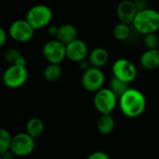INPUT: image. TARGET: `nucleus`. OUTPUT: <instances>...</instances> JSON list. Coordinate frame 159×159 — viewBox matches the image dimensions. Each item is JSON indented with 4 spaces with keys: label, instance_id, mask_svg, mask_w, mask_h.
I'll return each instance as SVG.
<instances>
[{
    "label": "nucleus",
    "instance_id": "393cba45",
    "mask_svg": "<svg viewBox=\"0 0 159 159\" xmlns=\"http://www.w3.org/2000/svg\"><path fill=\"white\" fill-rule=\"evenodd\" d=\"M7 35H8V33H7V31L4 29V28H0V46L3 47L7 40Z\"/></svg>",
    "mask_w": 159,
    "mask_h": 159
},
{
    "label": "nucleus",
    "instance_id": "39448f33",
    "mask_svg": "<svg viewBox=\"0 0 159 159\" xmlns=\"http://www.w3.org/2000/svg\"><path fill=\"white\" fill-rule=\"evenodd\" d=\"M28 75L26 65L12 64L4 72L3 83L9 89H19L26 83Z\"/></svg>",
    "mask_w": 159,
    "mask_h": 159
},
{
    "label": "nucleus",
    "instance_id": "b1692460",
    "mask_svg": "<svg viewBox=\"0 0 159 159\" xmlns=\"http://www.w3.org/2000/svg\"><path fill=\"white\" fill-rule=\"evenodd\" d=\"M87 159H110L109 156L102 151H97V152H93L91 153Z\"/></svg>",
    "mask_w": 159,
    "mask_h": 159
},
{
    "label": "nucleus",
    "instance_id": "aec40b11",
    "mask_svg": "<svg viewBox=\"0 0 159 159\" xmlns=\"http://www.w3.org/2000/svg\"><path fill=\"white\" fill-rule=\"evenodd\" d=\"M113 34L115 38L118 41H126L130 37L131 30L130 25L123 22H118L113 30Z\"/></svg>",
    "mask_w": 159,
    "mask_h": 159
},
{
    "label": "nucleus",
    "instance_id": "5701e85b",
    "mask_svg": "<svg viewBox=\"0 0 159 159\" xmlns=\"http://www.w3.org/2000/svg\"><path fill=\"white\" fill-rule=\"evenodd\" d=\"M143 44L146 49H155L158 48L159 37L157 33L148 34L143 35Z\"/></svg>",
    "mask_w": 159,
    "mask_h": 159
},
{
    "label": "nucleus",
    "instance_id": "6e6552de",
    "mask_svg": "<svg viewBox=\"0 0 159 159\" xmlns=\"http://www.w3.org/2000/svg\"><path fill=\"white\" fill-rule=\"evenodd\" d=\"M105 76L101 68L90 66L84 71L81 78L83 88L89 92H97L103 88Z\"/></svg>",
    "mask_w": 159,
    "mask_h": 159
},
{
    "label": "nucleus",
    "instance_id": "2eb2a0df",
    "mask_svg": "<svg viewBox=\"0 0 159 159\" xmlns=\"http://www.w3.org/2000/svg\"><path fill=\"white\" fill-rule=\"evenodd\" d=\"M88 61L90 66L102 68L107 64L109 61V53L104 48H95L89 52L88 56Z\"/></svg>",
    "mask_w": 159,
    "mask_h": 159
},
{
    "label": "nucleus",
    "instance_id": "423d86ee",
    "mask_svg": "<svg viewBox=\"0 0 159 159\" xmlns=\"http://www.w3.org/2000/svg\"><path fill=\"white\" fill-rule=\"evenodd\" d=\"M34 28L28 22L26 19L14 20L7 30L8 36L19 43H25L31 40L34 34Z\"/></svg>",
    "mask_w": 159,
    "mask_h": 159
},
{
    "label": "nucleus",
    "instance_id": "0eeeda50",
    "mask_svg": "<svg viewBox=\"0 0 159 159\" xmlns=\"http://www.w3.org/2000/svg\"><path fill=\"white\" fill-rule=\"evenodd\" d=\"M112 73L113 76L129 84L134 81L138 75V71L134 63L126 58H120L114 61Z\"/></svg>",
    "mask_w": 159,
    "mask_h": 159
},
{
    "label": "nucleus",
    "instance_id": "f03ea898",
    "mask_svg": "<svg viewBox=\"0 0 159 159\" xmlns=\"http://www.w3.org/2000/svg\"><path fill=\"white\" fill-rule=\"evenodd\" d=\"M132 26L138 34L143 35L157 33L159 30V11L151 7L139 10Z\"/></svg>",
    "mask_w": 159,
    "mask_h": 159
},
{
    "label": "nucleus",
    "instance_id": "f257e3e1",
    "mask_svg": "<svg viewBox=\"0 0 159 159\" xmlns=\"http://www.w3.org/2000/svg\"><path fill=\"white\" fill-rule=\"evenodd\" d=\"M119 107L123 115L129 118L141 116L146 108V99L142 91L129 88L121 97H119Z\"/></svg>",
    "mask_w": 159,
    "mask_h": 159
},
{
    "label": "nucleus",
    "instance_id": "ddd939ff",
    "mask_svg": "<svg viewBox=\"0 0 159 159\" xmlns=\"http://www.w3.org/2000/svg\"><path fill=\"white\" fill-rule=\"evenodd\" d=\"M140 63L142 67L148 71L156 70L159 67V49H146L141 55Z\"/></svg>",
    "mask_w": 159,
    "mask_h": 159
},
{
    "label": "nucleus",
    "instance_id": "4be33fe9",
    "mask_svg": "<svg viewBox=\"0 0 159 159\" xmlns=\"http://www.w3.org/2000/svg\"><path fill=\"white\" fill-rule=\"evenodd\" d=\"M13 136L5 129H0V155L10 150Z\"/></svg>",
    "mask_w": 159,
    "mask_h": 159
},
{
    "label": "nucleus",
    "instance_id": "20e7f679",
    "mask_svg": "<svg viewBox=\"0 0 159 159\" xmlns=\"http://www.w3.org/2000/svg\"><path fill=\"white\" fill-rule=\"evenodd\" d=\"M118 99L119 98L109 88H102L95 92L93 104L101 115H109L116 109Z\"/></svg>",
    "mask_w": 159,
    "mask_h": 159
},
{
    "label": "nucleus",
    "instance_id": "9b49d317",
    "mask_svg": "<svg viewBox=\"0 0 159 159\" xmlns=\"http://www.w3.org/2000/svg\"><path fill=\"white\" fill-rule=\"evenodd\" d=\"M138 11V7L133 0H122L117 5L116 16L119 22L130 25L132 24Z\"/></svg>",
    "mask_w": 159,
    "mask_h": 159
},
{
    "label": "nucleus",
    "instance_id": "f3484780",
    "mask_svg": "<svg viewBox=\"0 0 159 159\" xmlns=\"http://www.w3.org/2000/svg\"><path fill=\"white\" fill-rule=\"evenodd\" d=\"M45 130L44 122L37 117H33L28 120L25 127V132H27L34 139L39 138Z\"/></svg>",
    "mask_w": 159,
    "mask_h": 159
},
{
    "label": "nucleus",
    "instance_id": "f8f14e48",
    "mask_svg": "<svg viewBox=\"0 0 159 159\" xmlns=\"http://www.w3.org/2000/svg\"><path fill=\"white\" fill-rule=\"evenodd\" d=\"M88 53L89 51L86 43L78 38L66 45V58L70 61L81 62L89 56Z\"/></svg>",
    "mask_w": 159,
    "mask_h": 159
},
{
    "label": "nucleus",
    "instance_id": "6ab92c4d",
    "mask_svg": "<svg viewBox=\"0 0 159 159\" xmlns=\"http://www.w3.org/2000/svg\"><path fill=\"white\" fill-rule=\"evenodd\" d=\"M5 60L9 65L12 64H20V65H26V61L21 52L15 48H10L6 50L5 52Z\"/></svg>",
    "mask_w": 159,
    "mask_h": 159
},
{
    "label": "nucleus",
    "instance_id": "7ed1b4c3",
    "mask_svg": "<svg viewBox=\"0 0 159 159\" xmlns=\"http://www.w3.org/2000/svg\"><path fill=\"white\" fill-rule=\"evenodd\" d=\"M53 17L52 10L49 7L38 4L30 7L26 13V20L34 28V30L42 29L48 26Z\"/></svg>",
    "mask_w": 159,
    "mask_h": 159
},
{
    "label": "nucleus",
    "instance_id": "dca6fc26",
    "mask_svg": "<svg viewBox=\"0 0 159 159\" xmlns=\"http://www.w3.org/2000/svg\"><path fill=\"white\" fill-rule=\"evenodd\" d=\"M116 127V121L112 114L101 115L97 121V129L103 135H108L113 132Z\"/></svg>",
    "mask_w": 159,
    "mask_h": 159
},
{
    "label": "nucleus",
    "instance_id": "1a4fd4ad",
    "mask_svg": "<svg viewBox=\"0 0 159 159\" xmlns=\"http://www.w3.org/2000/svg\"><path fill=\"white\" fill-rule=\"evenodd\" d=\"M42 54L48 63L61 64L66 59V45L56 38L49 40L43 46Z\"/></svg>",
    "mask_w": 159,
    "mask_h": 159
},
{
    "label": "nucleus",
    "instance_id": "412c9836",
    "mask_svg": "<svg viewBox=\"0 0 159 159\" xmlns=\"http://www.w3.org/2000/svg\"><path fill=\"white\" fill-rule=\"evenodd\" d=\"M109 89L119 98L129 89V84L113 76L109 82Z\"/></svg>",
    "mask_w": 159,
    "mask_h": 159
},
{
    "label": "nucleus",
    "instance_id": "9d476101",
    "mask_svg": "<svg viewBox=\"0 0 159 159\" xmlns=\"http://www.w3.org/2000/svg\"><path fill=\"white\" fill-rule=\"evenodd\" d=\"M35 139L27 132H20L13 136L10 150L16 157H27L31 155L35 148Z\"/></svg>",
    "mask_w": 159,
    "mask_h": 159
},
{
    "label": "nucleus",
    "instance_id": "a878e982",
    "mask_svg": "<svg viewBox=\"0 0 159 159\" xmlns=\"http://www.w3.org/2000/svg\"><path fill=\"white\" fill-rule=\"evenodd\" d=\"M57 32H58V27H57V26L52 25V26H50V27H49V29H48V33H49V34H52V35H54V36H56Z\"/></svg>",
    "mask_w": 159,
    "mask_h": 159
},
{
    "label": "nucleus",
    "instance_id": "4468645a",
    "mask_svg": "<svg viewBox=\"0 0 159 159\" xmlns=\"http://www.w3.org/2000/svg\"><path fill=\"white\" fill-rule=\"evenodd\" d=\"M77 35L78 33L75 25L71 23H64L58 27V32L55 38L64 45H68L69 43L77 39Z\"/></svg>",
    "mask_w": 159,
    "mask_h": 159
},
{
    "label": "nucleus",
    "instance_id": "a211bd4d",
    "mask_svg": "<svg viewBox=\"0 0 159 159\" xmlns=\"http://www.w3.org/2000/svg\"><path fill=\"white\" fill-rule=\"evenodd\" d=\"M62 75V69L61 67V64L57 63H48L44 71H43V76L48 82H56L58 81Z\"/></svg>",
    "mask_w": 159,
    "mask_h": 159
}]
</instances>
